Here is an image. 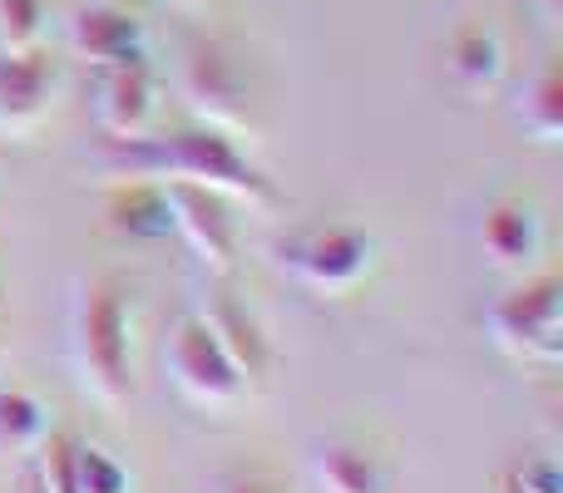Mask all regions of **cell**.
I'll return each instance as SVG.
<instances>
[{
	"instance_id": "6da1fadb",
	"label": "cell",
	"mask_w": 563,
	"mask_h": 493,
	"mask_svg": "<svg viewBox=\"0 0 563 493\" xmlns=\"http://www.w3.org/2000/svg\"><path fill=\"white\" fill-rule=\"evenodd\" d=\"M109 168L154 178V183H198L213 188L238 203L267 208L273 203V183L247 154L233 144V134L203 124V128H178V134H144V138H109L104 148Z\"/></svg>"
},
{
	"instance_id": "8992f818",
	"label": "cell",
	"mask_w": 563,
	"mask_h": 493,
	"mask_svg": "<svg viewBox=\"0 0 563 493\" xmlns=\"http://www.w3.org/2000/svg\"><path fill=\"white\" fill-rule=\"evenodd\" d=\"M164 198H168V213H174V233L188 243L198 267H208L213 277H228L238 261L233 198L198 183H164Z\"/></svg>"
},
{
	"instance_id": "3957f363",
	"label": "cell",
	"mask_w": 563,
	"mask_h": 493,
	"mask_svg": "<svg viewBox=\"0 0 563 493\" xmlns=\"http://www.w3.org/2000/svg\"><path fill=\"white\" fill-rule=\"evenodd\" d=\"M489 340L525 366H559L563 360V281L534 277L515 287L489 311Z\"/></svg>"
},
{
	"instance_id": "5bb4252c",
	"label": "cell",
	"mask_w": 563,
	"mask_h": 493,
	"mask_svg": "<svg viewBox=\"0 0 563 493\" xmlns=\"http://www.w3.org/2000/svg\"><path fill=\"white\" fill-rule=\"evenodd\" d=\"M445 75L470 94H485L505 75V40L489 25H460L445 45Z\"/></svg>"
},
{
	"instance_id": "44dd1931",
	"label": "cell",
	"mask_w": 563,
	"mask_h": 493,
	"mask_svg": "<svg viewBox=\"0 0 563 493\" xmlns=\"http://www.w3.org/2000/svg\"><path fill=\"white\" fill-rule=\"evenodd\" d=\"M505 489L509 493H563V474L549 455H529L505 474Z\"/></svg>"
},
{
	"instance_id": "ba28073f",
	"label": "cell",
	"mask_w": 563,
	"mask_h": 493,
	"mask_svg": "<svg viewBox=\"0 0 563 493\" xmlns=\"http://www.w3.org/2000/svg\"><path fill=\"white\" fill-rule=\"evenodd\" d=\"M69 45H75L79 59L99 69H119V65H144V25L139 15L119 5H85L75 20H69Z\"/></svg>"
},
{
	"instance_id": "5b68a950",
	"label": "cell",
	"mask_w": 563,
	"mask_h": 493,
	"mask_svg": "<svg viewBox=\"0 0 563 493\" xmlns=\"http://www.w3.org/2000/svg\"><path fill=\"white\" fill-rule=\"evenodd\" d=\"M282 261L307 281L321 296H351L361 281L376 267V243H371L361 227H317V233L297 237V243L282 247Z\"/></svg>"
},
{
	"instance_id": "7c38bea8",
	"label": "cell",
	"mask_w": 563,
	"mask_h": 493,
	"mask_svg": "<svg viewBox=\"0 0 563 493\" xmlns=\"http://www.w3.org/2000/svg\"><path fill=\"white\" fill-rule=\"evenodd\" d=\"M317 479L327 493H390L396 464H390V455L361 445V439H336L317 455Z\"/></svg>"
},
{
	"instance_id": "d6986e66",
	"label": "cell",
	"mask_w": 563,
	"mask_h": 493,
	"mask_svg": "<svg viewBox=\"0 0 563 493\" xmlns=\"http://www.w3.org/2000/svg\"><path fill=\"white\" fill-rule=\"evenodd\" d=\"M45 30V0H0V55L35 49Z\"/></svg>"
},
{
	"instance_id": "7a4b0ae2",
	"label": "cell",
	"mask_w": 563,
	"mask_h": 493,
	"mask_svg": "<svg viewBox=\"0 0 563 493\" xmlns=\"http://www.w3.org/2000/svg\"><path fill=\"white\" fill-rule=\"evenodd\" d=\"M75 360L85 370V385L104 405H119L134 390V366H129V296L124 281L89 277L79 281L75 296Z\"/></svg>"
},
{
	"instance_id": "8fae6325",
	"label": "cell",
	"mask_w": 563,
	"mask_h": 493,
	"mask_svg": "<svg viewBox=\"0 0 563 493\" xmlns=\"http://www.w3.org/2000/svg\"><path fill=\"white\" fill-rule=\"evenodd\" d=\"M479 243H485L495 267H529L539 257V247H544V217L525 198H505V203H495L485 213Z\"/></svg>"
},
{
	"instance_id": "9c48e42d",
	"label": "cell",
	"mask_w": 563,
	"mask_h": 493,
	"mask_svg": "<svg viewBox=\"0 0 563 493\" xmlns=\"http://www.w3.org/2000/svg\"><path fill=\"white\" fill-rule=\"evenodd\" d=\"M99 128L109 138H144L158 119V85L148 75V65H119L104 75L95 99Z\"/></svg>"
},
{
	"instance_id": "cb8c5ba5",
	"label": "cell",
	"mask_w": 563,
	"mask_h": 493,
	"mask_svg": "<svg viewBox=\"0 0 563 493\" xmlns=\"http://www.w3.org/2000/svg\"><path fill=\"white\" fill-rule=\"evenodd\" d=\"M178 5H194V0H178Z\"/></svg>"
},
{
	"instance_id": "ffe728a7",
	"label": "cell",
	"mask_w": 563,
	"mask_h": 493,
	"mask_svg": "<svg viewBox=\"0 0 563 493\" xmlns=\"http://www.w3.org/2000/svg\"><path fill=\"white\" fill-rule=\"evenodd\" d=\"M75 464H79V493H129V469L114 455H104L99 445L79 439Z\"/></svg>"
},
{
	"instance_id": "52a82bcc",
	"label": "cell",
	"mask_w": 563,
	"mask_h": 493,
	"mask_svg": "<svg viewBox=\"0 0 563 493\" xmlns=\"http://www.w3.org/2000/svg\"><path fill=\"white\" fill-rule=\"evenodd\" d=\"M184 99L203 124L238 134L247 128V79L223 45H194L184 59Z\"/></svg>"
},
{
	"instance_id": "2e32d148",
	"label": "cell",
	"mask_w": 563,
	"mask_h": 493,
	"mask_svg": "<svg viewBox=\"0 0 563 493\" xmlns=\"http://www.w3.org/2000/svg\"><path fill=\"white\" fill-rule=\"evenodd\" d=\"M515 119L525 124V134L539 138V144H559V134H563V79H559V69H544V75L529 79L519 104H515Z\"/></svg>"
},
{
	"instance_id": "e0dca14e",
	"label": "cell",
	"mask_w": 563,
	"mask_h": 493,
	"mask_svg": "<svg viewBox=\"0 0 563 493\" xmlns=\"http://www.w3.org/2000/svg\"><path fill=\"white\" fill-rule=\"evenodd\" d=\"M75 435H49L35 445V474L45 493H79V464H75Z\"/></svg>"
},
{
	"instance_id": "7402d4cb",
	"label": "cell",
	"mask_w": 563,
	"mask_h": 493,
	"mask_svg": "<svg viewBox=\"0 0 563 493\" xmlns=\"http://www.w3.org/2000/svg\"><path fill=\"white\" fill-rule=\"evenodd\" d=\"M228 493H282L273 479H247V484H238V489H228Z\"/></svg>"
},
{
	"instance_id": "4fadbf2b",
	"label": "cell",
	"mask_w": 563,
	"mask_h": 493,
	"mask_svg": "<svg viewBox=\"0 0 563 493\" xmlns=\"http://www.w3.org/2000/svg\"><path fill=\"white\" fill-rule=\"evenodd\" d=\"M198 316L208 321V330L218 336V346L228 350V360L238 366L243 380H267V366H273V350H267V336L257 330V321L247 316L243 301H233L228 291H218Z\"/></svg>"
},
{
	"instance_id": "603a6c76",
	"label": "cell",
	"mask_w": 563,
	"mask_h": 493,
	"mask_svg": "<svg viewBox=\"0 0 563 493\" xmlns=\"http://www.w3.org/2000/svg\"><path fill=\"white\" fill-rule=\"evenodd\" d=\"M559 5H563V0H544V10H549V15H559Z\"/></svg>"
},
{
	"instance_id": "9a60e30c",
	"label": "cell",
	"mask_w": 563,
	"mask_h": 493,
	"mask_svg": "<svg viewBox=\"0 0 563 493\" xmlns=\"http://www.w3.org/2000/svg\"><path fill=\"white\" fill-rule=\"evenodd\" d=\"M104 217L114 233L134 237V243H158V237L174 233V213H168L164 183H154V178H139V183H129V188H114L104 203Z\"/></svg>"
},
{
	"instance_id": "277c9868",
	"label": "cell",
	"mask_w": 563,
	"mask_h": 493,
	"mask_svg": "<svg viewBox=\"0 0 563 493\" xmlns=\"http://www.w3.org/2000/svg\"><path fill=\"white\" fill-rule=\"evenodd\" d=\"M164 370L194 405H233L247 390V380L238 376V366L228 360V350L218 346V336L208 330V321L198 311L194 316H178L168 326Z\"/></svg>"
},
{
	"instance_id": "ac0fdd59",
	"label": "cell",
	"mask_w": 563,
	"mask_h": 493,
	"mask_svg": "<svg viewBox=\"0 0 563 493\" xmlns=\"http://www.w3.org/2000/svg\"><path fill=\"white\" fill-rule=\"evenodd\" d=\"M45 429H49L45 405L35 395H25V390H5L0 395V439H10L20 449H35L45 439Z\"/></svg>"
},
{
	"instance_id": "30bf717a",
	"label": "cell",
	"mask_w": 563,
	"mask_h": 493,
	"mask_svg": "<svg viewBox=\"0 0 563 493\" xmlns=\"http://www.w3.org/2000/svg\"><path fill=\"white\" fill-rule=\"evenodd\" d=\"M49 59L25 49V55H0V128L25 134L49 104Z\"/></svg>"
}]
</instances>
